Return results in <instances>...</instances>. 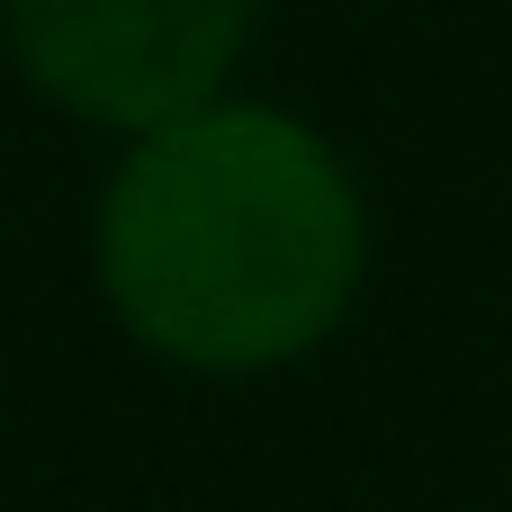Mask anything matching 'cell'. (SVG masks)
Here are the masks:
<instances>
[{
	"label": "cell",
	"mask_w": 512,
	"mask_h": 512,
	"mask_svg": "<svg viewBox=\"0 0 512 512\" xmlns=\"http://www.w3.org/2000/svg\"><path fill=\"white\" fill-rule=\"evenodd\" d=\"M369 225L342 153L252 99L144 126L99 198V288L117 324L207 378L315 351L360 297Z\"/></svg>",
	"instance_id": "cell-1"
},
{
	"label": "cell",
	"mask_w": 512,
	"mask_h": 512,
	"mask_svg": "<svg viewBox=\"0 0 512 512\" xmlns=\"http://www.w3.org/2000/svg\"><path fill=\"white\" fill-rule=\"evenodd\" d=\"M261 0H0L18 72L117 135L171 126L225 90Z\"/></svg>",
	"instance_id": "cell-2"
}]
</instances>
